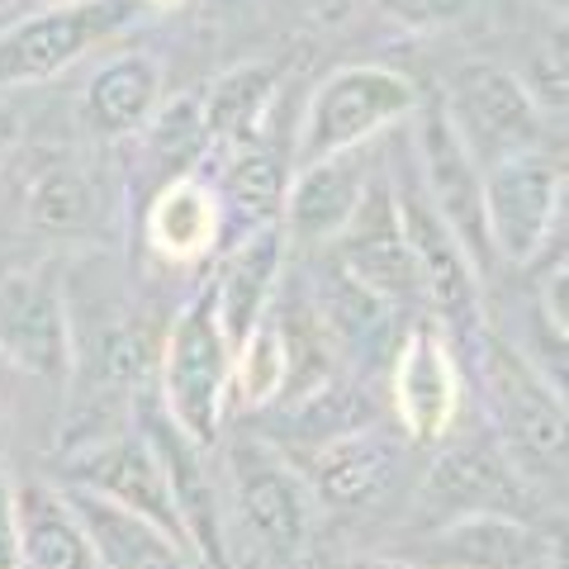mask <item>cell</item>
<instances>
[{"instance_id":"obj_1","label":"cell","mask_w":569,"mask_h":569,"mask_svg":"<svg viewBox=\"0 0 569 569\" xmlns=\"http://www.w3.org/2000/svg\"><path fill=\"white\" fill-rule=\"evenodd\" d=\"M228 376H233V342L219 328V309H213V290L204 284L190 305L176 313L167 342L157 347V403L167 418L194 437L204 451L219 447L223 418L233 399H228Z\"/></svg>"},{"instance_id":"obj_2","label":"cell","mask_w":569,"mask_h":569,"mask_svg":"<svg viewBox=\"0 0 569 569\" xmlns=\"http://www.w3.org/2000/svg\"><path fill=\"white\" fill-rule=\"evenodd\" d=\"M485 385H489V418L498 451L512 460L531 493H560L565 485V403L560 389L541 376L512 347L493 342L485 351Z\"/></svg>"},{"instance_id":"obj_3","label":"cell","mask_w":569,"mask_h":569,"mask_svg":"<svg viewBox=\"0 0 569 569\" xmlns=\"http://www.w3.org/2000/svg\"><path fill=\"white\" fill-rule=\"evenodd\" d=\"M418 86L399 77L389 67H342L309 96L305 123H299L295 142V167L318 162V157L356 152L370 148L380 133H389L395 123L413 119L418 110Z\"/></svg>"},{"instance_id":"obj_4","label":"cell","mask_w":569,"mask_h":569,"mask_svg":"<svg viewBox=\"0 0 569 569\" xmlns=\"http://www.w3.org/2000/svg\"><path fill=\"white\" fill-rule=\"evenodd\" d=\"M228 498L233 518L266 556L295 560L313 537V493L271 441L238 437L228 447Z\"/></svg>"},{"instance_id":"obj_5","label":"cell","mask_w":569,"mask_h":569,"mask_svg":"<svg viewBox=\"0 0 569 569\" xmlns=\"http://www.w3.org/2000/svg\"><path fill=\"white\" fill-rule=\"evenodd\" d=\"M138 10L142 0H52L24 14L20 24L0 29V91L58 77L77 58L129 29Z\"/></svg>"},{"instance_id":"obj_6","label":"cell","mask_w":569,"mask_h":569,"mask_svg":"<svg viewBox=\"0 0 569 569\" xmlns=\"http://www.w3.org/2000/svg\"><path fill=\"white\" fill-rule=\"evenodd\" d=\"M133 422L142 427L157 466H162V475H167L176 522H181V537L190 546L194 565L223 569L228 565V556H223L228 550V512H223L219 479L209 475V460H204L209 451L167 418V408L157 403V395L133 399Z\"/></svg>"},{"instance_id":"obj_7","label":"cell","mask_w":569,"mask_h":569,"mask_svg":"<svg viewBox=\"0 0 569 569\" xmlns=\"http://www.w3.org/2000/svg\"><path fill=\"white\" fill-rule=\"evenodd\" d=\"M413 119H418V186L427 194V204L437 209V219L451 228V238L466 247L475 271L485 276L493 266L489 228H485V171H479L460 133L451 129L441 96L418 100Z\"/></svg>"},{"instance_id":"obj_8","label":"cell","mask_w":569,"mask_h":569,"mask_svg":"<svg viewBox=\"0 0 569 569\" xmlns=\"http://www.w3.org/2000/svg\"><path fill=\"white\" fill-rule=\"evenodd\" d=\"M565 176L541 148L485 167V228L493 261L531 266L560 219Z\"/></svg>"},{"instance_id":"obj_9","label":"cell","mask_w":569,"mask_h":569,"mask_svg":"<svg viewBox=\"0 0 569 569\" xmlns=\"http://www.w3.org/2000/svg\"><path fill=\"white\" fill-rule=\"evenodd\" d=\"M418 508L427 512L422 527L447 522V518H470V512H503V518H527L541 508L527 479L512 470V460L498 451V441L466 437L441 447L437 460L422 475Z\"/></svg>"},{"instance_id":"obj_10","label":"cell","mask_w":569,"mask_h":569,"mask_svg":"<svg viewBox=\"0 0 569 569\" xmlns=\"http://www.w3.org/2000/svg\"><path fill=\"white\" fill-rule=\"evenodd\" d=\"M441 104H447L451 129L460 133L479 171L503 162V157L541 148V110L527 96V81H518L508 67H466L451 81V96H441Z\"/></svg>"},{"instance_id":"obj_11","label":"cell","mask_w":569,"mask_h":569,"mask_svg":"<svg viewBox=\"0 0 569 569\" xmlns=\"http://www.w3.org/2000/svg\"><path fill=\"white\" fill-rule=\"evenodd\" d=\"M0 361L48 385L71 380L77 323L52 271H20L0 280Z\"/></svg>"},{"instance_id":"obj_12","label":"cell","mask_w":569,"mask_h":569,"mask_svg":"<svg viewBox=\"0 0 569 569\" xmlns=\"http://www.w3.org/2000/svg\"><path fill=\"white\" fill-rule=\"evenodd\" d=\"M395 190V209L408 238V252L418 266V290L451 328H479V276L475 261L466 257V247L451 238V228L437 219V209L427 204V194L418 186V171H408Z\"/></svg>"},{"instance_id":"obj_13","label":"cell","mask_w":569,"mask_h":569,"mask_svg":"<svg viewBox=\"0 0 569 569\" xmlns=\"http://www.w3.org/2000/svg\"><path fill=\"white\" fill-rule=\"evenodd\" d=\"M328 247H332V261L356 284L380 295L385 305H408V299L422 295L418 266H413V252H408V238H403V223L395 209V190L385 181H370L366 200L351 213V223Z\"/></svg>"},{"instance_id":"obj_14","label":"cell","mask_w":569,"mask_h":569,"mask_svg":"<svg viewBox=\"0 0 569 569\" xmlns=\"http://www.w3.org/2000/svg\"><path fill=\"white\" fill-rule=\"evenodd\" d=\"M399 556L432 569H541L550 546L527 518L503 512H470L422 527V537Z\"/></svg>"},{"instance_id":"obj_15","label":"cell","mask_w":569,"mask_h":569,"mask_svg":"<svg viewBox=\"0 0 569 569\" xmlns=\"http://www.w3.org/2000/svg\"><path fill=\"white\" fill-rule=\"evenodd\" d=\"M370 181H376V171H370V148L318 157V162L295 167V176L284 181V200H280L284 238L309 242V247H328L351 223V213L366 200Z\"/></svg>"},{"instance_id":"obj_16","label":"cell","mask_w":569,"mask_h":569,"mask_svg":"<svg viewBox=\"0 0 569 569\" xmlns=\"http://www.w3.org/2000/svg\"><path fill=\"white\" fill-rule=\"evenodd\" d=\"M403 470V447L389 432L361 427L328 441V447L309 451L305 485L313 493V508L332 512H366L395 489V479Z\"/></svg>"},{"instance_id":"obj_17","label":"cell","mask_w":569,"mask_h":569,"mask_svg":"<svg viewBox=\"0 0 569 569\" xmlns=\"http://www.w3.org/2000/svg\"><path fill=\"white\" fill-rule=\"evenodd\" d=\"M395 413L413 441H441L460 418V366L441 332H408L395 356Z\"/></svg>"},{"instance_id":"obj_18","label":"cell","mask_w":569,"mask_h":569,"mask_svg":"<svg viewBox=\"0 0 569 569\" xmlns=\"http://www.w3.org/2000/svg\"><path fill=\"white\" fill-rule=\"evenodd\" d=\"M67 503L81 518L86 537L96 546L100 569H200L190 556V546L176 531L157 527L138 512L110 503L104 493H91L81 485H67Z\"/></svg>"},{"instance_id":"obj_19","label":"cell","mask_w":569,"mask_h":569,"mask_svg":"<svg viewBox=\"0 0 569 569\" xmlns=\"http://www.w3.org/2000/svg\"><path fill=\"white\" fill-rule=\"evenodd\" d=\"M284 242L290 238H284V228L276 219L247 228L233 252L223 257L219 276L209 280L213 309H219V328L233 347L261 323V313L276 305V284L284 271Z\"/></svg>"},{"instance_id":"obj_20","label":"cell","mask_w":569,"mask_h":569,"mask_svg":"<svg viewBox=\"0 0 569 569\" xmlns=\"http://www.w3.org/2000/svg\"><path fill=\"white\" fill-rule=\"evenodd\" d=\"M14 522H20L24 569H100L96 546L62 489L20 485L14 489Z\"/></svg>"},{"instance_id":"obj_21","label":"cell","mask_w":569,"mask_h":569,"mask_svg":"<svg viewBox=\"0 0 569 569\" xmlns=\"http://www.w3.org/2000/svg\"><path fill=\"white\" fill-rule=\"evenodd\" d=\"M223 233V209L219 194L194 176L162 181L148 209V242L152 252L171 266H194Z\"/></svg>"},{"instance_id":"obj_22","label":"cell","mask_w":569,"mask_h":569,"mask_svg":"<svg viewBox=\"0 0 569 569\" xmlns=\"http://www.w3.org/2000/svg\"><path fill=\"white\" fill-rule=\"evenodd\" d=\"M157 104H162V67H157L148 52L110 58L91 77V86H86V119L110 138L148 129Z\"/></svg>"},{"instance_id":"obj_23","label":"cell","mask_w":569,"mask_h":569,"mask_svg":"<svg viewBox=\"0 0 569 569\" xmlns=\"http://www.w3.org/2000/svg\"><path fill=\"white\" fill-rule=\"evenodd\" d=\"M309 309L318 318V328L328 332V342L342 347V351L380 347L385 332H389V313H395V305H385L380 295H370L366 284H356L337 261L313 276Z\"/></svg>"},{"instance_id":"obj_24","label":"cell","mask_w":569,"mask_h":569,"mask_svg":"<svg viewBox=\"0 0 569 569\" xmlns=\"http://www.w3.org/2000/svg\"><path fill=\"white\" fill-rule=\"evenodd\" d=\"M276 100V71L271 67H233L223 77H213L200 96V114H204V133L209 148H238L261 133L266 114Z\"/></svg>"},{"instance_id":"obj_25","label":"cell","mask_w":569,"mask_h":569,"mask_svg":"<svg viewBox=\"0 0 569 569\" xmlns=\"http://www.w3.org/2000/svg\"><path fill=\"white\" fill-rule=\"evenodd\" d=\"M284 427H290V437H299L313 451L347 432L376 427V403H370V395L356 380L332 376L323 385H313L309 395L284 399Z\"/></svg>"},{"instance_id":"obj_26","label":"cell","mask_w":569,"mask_h":569,"mask_svg":"<svg viewBox=\"0 0 569 569\" xmlns=\"http://www.w3.org/2000/svg\"><path fill=\"white\" fill-rule=\"evenodd\" d=\"M24 213L39 233L52 238H81L91 233L96 219H100V194L91 186V176L77 171V167H48L33 176L29 186V200Z\"/></svg>"},{"instance_id":"obj_27","label":"cell","mask_w":569,"mask_h":569,"mask_svg":"<svg viewBox=\"0 0 569 569\" xmlns=\"http://www.w3.org/2000/svg\"><path fill=\"white\" fill-rule=\"evenodd\" d=\"M284 376H290V361H284V342L271 309L261 313V323L233 347V376H228V399L238 408H271L284 395Z\"/></svg>"},{"instance_id":"obj_28","label":"cell","mask_w":569,"mask_h":569,"mask_svg":"<svg viewBox=\"0 0 569 569\" xmlns=\"http://www.w3.org/2000/svg\"><path fill=\"white\" fill-rule=\"evenodd\" d=\"M148 152L162 167V181L190 176V167L204 157L209 133H204V114H200V96H171L157 104V114L148 119Z\"/></svg>"},{"instance_id":"obj_29","label":"cell","mask_w":569,"mask_h":569,"mask_svg":"<svg viewBox=\"0 0 569 569\" xmlns=\"http://www.w3.org/2000/svg\"><path fill=\"white\" fill-rule=\"evenodd\" d=\"M223 194L233 200L238 209H247L257 223H271V213L280 209L284 200V157L261 148V142H238V148H228V162H223Z\"/></svg>"},{"instance_id":"obj_30","label":"cell","mask_w":569,"mask_h":569,"mask_svg":"<svg viewBox=\"0 0 569 569\" xmlns=\"http://www.w3.org/2000/svg\"><path fill=\"white\" fill-rule=\"evenodd\" d=\"M376 10L385 14V20H395L399 29L432 33V29L456 24L460 14L470 10V0H376Z\"/></svg>"},{"instance_id":"obj_31","label":"cell","mask_w":569,"mask_h":569,"mask_svg":"<svg viewBox=\"0 0 569 569\" xmlns=\"http://www.w3.org/2000/svg\"><path fill=\"white\" fill-rule=\"evenodd\" d=\"M0 569H24L20 560V522H14V479L0 456Z\"/></svg>"},{"instance_id":"obj_32","label":"cell","mask_w":569,"mask_h":569,"mask_svg":"<svg viewBox=\"0 0 569 569\" xmlns=\"http://www.w3.org/2000/svg\"><path fill=\"white\" fill-rule=\"evenodd\" d=\"M14 142H20V114H14V104L0 100V162L14 152Z\"/></svg>"},{"instance_id":"obj_33","label":"cell","mask_w":569,"mask_h":569,"mask_svg":"<svg viewBox=\"0 0 569 569\" xmlns=\"http://www.w3.org/2000/svg\"><path fill=\"white\" fill-rule=\"evenodd\" d=\"M342 569H432V565H418L408 556H361V560H347Z\"/></svg>"},{"instance_id":"obj_34","label":"cell","mask_w":569,"mask_h":569,"mask_svg":"<svg viewBox=\"0 0 569 569\" xmlns=\"http://www.w3.org/2000/svg\"><path fill=\"white\" fill-rule=\"evenodd\" d=\"M142 6H157V10H171V6H181V0H142Z\"/></svg>"},{"instance_id":"obj_35","label":"cell","mask_w":569,"mask_h":569,"mask_svg":"<svg viewBox=\"0 0 569 569\" xmlns=\"http://www.w3.org/2000/svg\"><path fill=\"white\" fill-rule=\"evenodd\" d=\"M6 376H10V366H6V361H0V385H6Z\"/></svg>"},{"instance_id":"obj_36","label":"cell","mask_w":569,"mask_h":569,"mask_svg":"<svg viewBox=\"0 0 569 569\" xmlns=\"http://www.w3.org/2000/svg\"><path fill=\"white\" fill-rule=\"evenodd\" d=\"M313 6H342V0H313Z\"/></svg>"}]
</instances>
